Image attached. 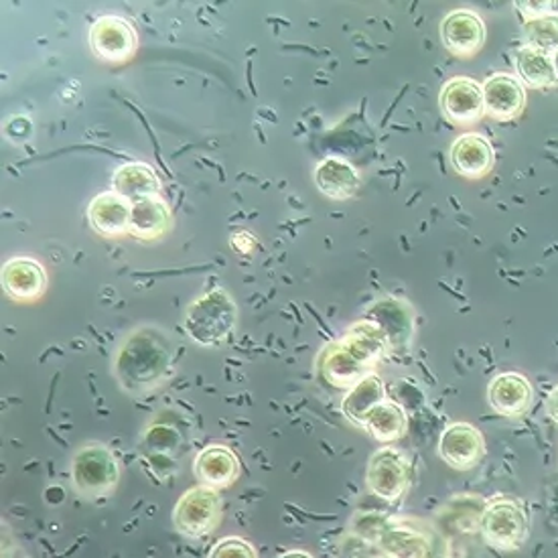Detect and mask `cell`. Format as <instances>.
Segmentation results:
<instances>
[{
  "mask_svg": "<svg viewBox=\"0 0 558 558\" xmlns=\"http://www.w3.org/2000/svg\"><path fill=\"white\" fill-rule=\"evenodd\" d=\"M238 324L234 299L223 289H214L195 299L185 311L183 325L190 338L204 348H220Z\"/></svg>",
  "mask_w": 558,
  "mask_h": 558,
  "instance_id": "3957f363",
  "label": "cell"
},
{
  "mask_svg": "<svg viewBox=\"0 0 558 558\" xmlns=\"http://www.w3.org/2000/svg\"><path fill=\"white\" fill-rule=\"evenodd\" d=\"M315 185L333 202H348L360 190V173L341 157H327L315 169Z\"/></svg>",
  "mask_w": 558,
  "mask_h": 558,
  "instance_id": "ac0fdd59",
  "label": "cell"
},
{
  "mask_svg": "<svg viewBox=\"0 0 558 558\" xmlns=\"http://www.w3.org/2000/svg\"><path fill=\"white\" fill-rule=\"evenodd\" d=\"M485 114L498 122L515 120L526 108V88L510 74L489 75L484 82Z\"/></svg>",
  "mask_w": 558,
  "mask_h": 558,
  "instance_id": "7c38bea8",
  "label": "cell"
},
{
  "mask_svg": "<svg viewBox=\"0 0 558 558\" xmlns=\"http://www.w3.org/2000/svg\"><path fill=\"white\" fill-rule=\"evenodd\" d=\"M487 29L484 19L470 9H456L447 13L441 23V41L456 58H471L485 44Z\"/></svg>",
  "mask_w": 558,
  "mask_h": 558,
  "instance_id": "30bf717a",
  "label": "cell"
},
{
  "mask_svg": "<svg viewBox=\"0 0 558 558\" xmlns=\"http://www.w3.org/2000/svg\"><path fill=\"white\" fill-rule=\"evenodd\" d=\"M514 65L518 80L529 88L543 89L558 86L550 53H544L530 45H522L515 51Z\"/></svg>",
  "mask_w": 558,
  "mask_h": 558,
  "instance_id": "603a6c76",
  "label": "cell"
},
{
  "mask_svg": "<svg viewBox=\"0 0 558 558\" xmlns=\"http://www.w3.org/2000/svg\"><path fill=\"white\" fill-rule=\"evenodd\" d=\"M411 477V459L392 445L380 447L367 461V489L383 500H398L407 492Z\"/></svg>",
  "mask_w": 558,
  "mask_h": 558,
  "instance_id": "52a82bcc",
  "label": "cell"
},
{
  "mask_svg": "<svg viewBox=\"0 0 558 558\" xmlns=\"http://www.w3.org/2000/svg\"><path fill=\"white\" fill-rule=\"evenodd\" d=\"M133 204L117 192H104L92 199L88 221L92 230L104 238L129 234Z\"/></svg>",
  "mask_w": 558,
  "mask_h": 558,
  "instance_id": "2e32d148",
  "label": "cell"
},
{
  "mask_svg": "<svg viewBox=\"0 0 558 558\" xmlns=\"http://www.w3.org/2000/svg\"><path fill=\"white\" fill-rule=\"evenodd\" d=\"M451 165L459 175L482 179L492 173L496 165V153L492 143L477 133L461 134L451 145Z\"/></svg>",
  "mask_w": 558,
  "mask_h": 558,
  "instance_id": "9a60e30c",
  "label": "cell"
},
{
  "mask_svg": "<svg viewBox=\"0 0 558 558\" xmlns=\"http://www.w3.org/2000/svg\"><path fill=\"white\" fill-rule=\"evenodd\" d=\"M70 480L82 498H106L120 482V463L102 442H88L75 451L70 465Z\"/></svg>",
  "mask_w": 558,
  "mask_h": 558,
  "instance_id": "277c9868",
  "label": "cell"
},
{
  "mask_svg": "<svg viewBox=\"0 0 558 558\" xmlns=\"http://www.w3.org/2000/svg\"><path fill=\"white\" fill-rule=\"evenodd\" d=\"M207 558H258L256 557V550L252 548L251 543L242 541V538H235V536H228L220 543L216 544L211 550H209V557Z\"/></svg>",
  "mask_w": 558,
  "mask_h": 558,
  "instance_id": "d4e9b609",
  "label": "cell"
},
{
  "mask_svg": "<svg viewBox=\"0 0 558 558\" xmlns=\"http://www.w3.org/2000/svg\"><path fill=\"white\" fill-rule=\"evenodd\" d=\"M279 558H313L308 553H303V550H289V553H284V555H280Z\"/></svg>",
  "mask_w": 558,
  "mask_h": 558,
  "instance_id": "83f0119b",
  "label": "cell"
},
{
  "mask_svg": "<svg viewBox=\"0 0 558 558\" xmlns=\"http://www.w3.org/2000/svg\"><path fill=\"white\" fill-rule=\"evenodd\" d=\"M388 345V333L380 325L372 322L353 325L345 338L327 348L322 360L325 380L338 388L350 390L366 378L369 367L376 366Z\"/></svg>",
  "mask_w": 558,
  "mask_h": 558,
  "instance_id": "7a4b0ae2",
  "label": "cell"
},
{
  "mask_svg": "<svg viewBox=\"0 0 558 558\" xmlns=\"http://www.w3.org/2000/svg\"><path fill=\"white\" fill-rule=\"evenodd\" d=\"M553 7H555V2H530V0L529 2H522V0L515 2V9L520 15L524 16V21L548 15V13H553Z\"/></svg>",
  "mask_w": 558,
  "mask_h": 558,
  "instance_id": "484cf974",
  "label": "cell"
},
{
  "mask_svg": "<svg viewBox=\"0 0 558 558\" xmlns=\"http://www.w3.org/2000/svg\"><path fill=\"white\" fill-rule=\"evenodd\" d=\"M89 47L94 56L106 63H124L138 49V35L126 19L100 16L89 27Z\"/></svg>",
  "mask_w": 558,
  "mask_h": 558,
  "instance_id": "ba28073f",
  "label": "cell"
},
{
  "mask_svg": "<svg viewBox=\"0 0 558 558\" xmlns=\"http://www.w3.org/2000/svg\"><path fill=\"white\" fill-rule=\"evenodd\" d=\"M386 400L384 384L376 374H367L364 380L352 386L341 402V412L352 425L362 428L367 414Z\"/></svg>",
  "mask_w": 558,
  "mask_h": 558,
  "instance_id": "7402d4cb",
  "label": "cell"
},
{
  "mask_svg": "<svg viewBox=\"0 0 558 558\" xmlns=\"http://www.w3.org/2000/svg\"><path fill=\"white\" fill-rule=\"evenodd\" d=\"M220 520V494L207 485H197L183 494L173 512V526L187 538H204L216 530Z\"/></svg>",
  "mask_w": 558,
  "mask_h": 558,
  "instance_id": "8992f818",
  "label": "cell"
},
{
  "mask_svg": "<svg viewBox=\"0 0 558 558\" xmlns=\"http://www.w3.org/2000/svg\"><path fill=\"white\" fill-rule=\"evenodd\" d=\"M532 384L526 376L518 372H504L498 374L487 386V402L506 418H515L529 412L532 404Z\"/></svg>",
  "mask_w": 558,
  "mask_h": 558,
  "instance_id": "4fadbf2b",
  "label": "cell"
},
{
  "mask_svg": "<svg viewBox=\"0 0 558 558\" xmlns=\"http://www.w3.org/2000/svg\"><path fill=\"white\" fill-rule=\"evenodd\" d=\"M407 426H409L407 411L395 400L386 398L374 411L367 414L362 428L366 430L372 439H376L383 445H390V442H397L398 439L404 437Z\"/></svg>",
  "mask_w": 558,
  "mask_h": 558,
  "instance_id": "44dd1931",
  "label": "cell"
},
{
  "mask_svg": "<svg viewBox=\"0 0 558 558\" xmlns=\"http://www.w3.org/2000/svg\"><path fill=\"white\" fill-rule=\"evenodd\" d=\"M159 190V177L145 162H126L118 167L117 173L112 177V192L122 195L131 204L157 197Z\"/></svg>",
  "mask_w": 558,
  "mask_h": 558,
  "instance_id": "d6986e66",
  "label": "cell"
},
{
  "mask_svg": "<svg viewBox=\"0 0 558 558\" xmlns=\"http://www.w3.org/2000/svg\"><path fill=\"white\" fill-rule=\"evenodd\" d=\"M171 226H173L171 207L167 202H162L159 195L133 204L129 234H133L134 238L153 242V240H159L162 235L169 234Z\"/></svg>",
  "mask_w": 558,
  "mask_h": 558,
  "instance_id": "ffe728a7",
  "label": "cell"
},
{
  "mask_svg": "<svg viewBox=\"0 0 558 558\" xmlns=\"http://www.w3.org/2000/svg\"><path fill=\"white\" fill-rule=\"evenodd\" d=\"M2 289L13 301L31 303L41 299L47 289V272L35 258H11L2 268Z\"/></svg>",
  "mask_w": 558,
  "mask_h": 558,
  "instance_id": "5bb4252c",
  "label": "cell"
},
{
  "mask_svg": "<svg viewBox=\"0 0 558 558\" xmlns=\"http://www.w3.org/2000/svg\"><path fill=\"white\" fill-rule=\"evenodd\" d=\"M553 58V68H555V75H557V82H558V49L550 56Z\"/></svg>",
  "mask_w": 558,
  "mask_h": 558,
  "instance_id": "f1b7e54d",
  "label": "cell"
},
{
  "mask_svg": "<svg viewBox=\"0 0 558 558\" xmlns=\"http://www.w3.org/2000/svg\"><path fill=\"white\" fill-rule=\"evenodd\" d=\"M193 471L202 485H207L211 489H221L230 487L240 475V461L223 445H209L206 447L193 463Z\"/></svg>",
  "mask_w": 558,
  "mask_h": 558,
  "instance_id": "e0dca14e",
  "label": "cell"
},
{
  "mask_svg": "<svg viewBox=\"0 0 558 558\" xmlns=\"http://www.w3.org/2000/svg\"><path fill=\"white\" fill-rule=\"evenodd\" d=\"M524 45L536 47L544 53H555L558 49V13H548V15L538 16L524 21Z\"/></svg>",
  "mask_w": 558,
  "mask_h": 558,
  "instance_id": "cb8c5ba5",
  "label": "cell"
},
{
  "mask_svg": "<svg viewBox=\"0 0 558 558\" xmlns=\"http://www.w3.org/2000/svg\"><path fill=\"white\" fill-rule=\"evenodd\" d=\"M546 412H548V416L555 421L558 425V386L557 388H553V392L548 395V400H546Z\"/></svg>",
  "mask_w": 558,
  "mask_h": 558,
  "instance_id": "4316f807",
  "label": "cell"
},
{
  "mask_svg": "<svg viewBox=\"0 0 558 558\" xmlns=\"http://www.w3.org/2000/svg\"><path fill=\"white\" fill-rule=\"evenodd\" d=\"M529 514L510 498L489 501L482 515L485 543L500 550H518L529 541Z\"/></svg>",
  "mask_w": 558,
  "mask_h": 558,
  "instance_id": "5b68a950",
  "label": "cell"
},
{
  "mask_svg": "<svg viewBox=\"0 0 558 558\" xmlns=\"http://www.w3.org/2000/svg\"><path fill=\"white\" fill-rule=\"evenodd\" d=\"M442 114L456 126H473L485 114L484 84L468 75L445 82L439 96Z\"/></svg>",
  "mask_w": 558,
  "mask_h": 558,
  "instance_id": "9c48e42d",
  "label": "cell"
},
{
  "mask_svg": "<svg viewBox=\"0 0 558 558\" xmlns=\"http://www.w3.org/2000/svg\"><path fill=\"white\" fill-rule=\"evenodd\" d=\"M439 456L453 470H473L485 456L484 435L470 423H453L441 433Z\"/></svg>",
  "mask_w": 558,
  "mask_h": 558,
  "instance_id": "8fae6325",
  "label": "cell"
},
{
  "mask_svg": "<svg viewBox=\"0 0 558 558\" xmlns=\"http://www.w3.org/2000/svg\"><path fill=\"white\" fill-rule=\"evenodd\" d=\"M173 367V343L161 333V329L147 327L134 329L129 338L122 341L114 362L120 386L133 395L141 397L167 383Z\"/></svg>",
  "mask_w": 558,
  "mask_h": 558,
  "instance_id": "6da1fadb",
  "label": "cell"
}]
</instances>
